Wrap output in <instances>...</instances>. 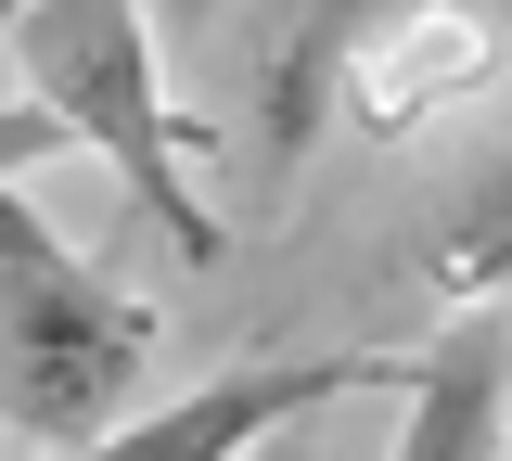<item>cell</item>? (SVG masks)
<instances>
[{"label": "cell", "instance_id": "3", "mask_svg": "<svg viewBox=\"0 0 512 461\" xmlns=\"http://www.w3.org/2000/svg\"><path fill=\"white\" fill-rule=\"evenodd\" d=\"M397 397V359L384 346H320V359H231V372H205V385L154 397V410H128L103 436H77L52 461H256L269 436H295L320 423L333 397Z\"/></svg>", "mask_w": 512, "mask_h": 461}, {"label": "cell", "instance_id": "7", "mask_svg": "<svg viewBox=\"0 0 512 461\" xmlns=\"http://www.w3.org/2000/svg\"><path fill=\"white\" fill-rule=\"evenodd\" d=\"M397 269L423 282L436 321H461V308H512V141H500V154H474L448 193H423Z\"/></svg>", "mask_w": 512, "mask_h": 461}, {"label": "cell", "instance_id": "5", "mask_svg": "<svg viewBox=\"0 0 512 461\" xmlns=\"http://www.w3.org/2000/svg\"><path fill=\"white\" fill-rule=\"evenodd\" d=\"M384 461H512V308H461L397 359Z\"/></svg>", "mask_w": 512, "mask_h": 461}, {"label": "cell", "instance_id": "4", "mask_svg": "<svg viewBox=\"0 0 512 461\" xmlns=\"http://www.w3.org/2000/svg\"><path fill=\"white\" fill-rule=\"evenodd\" d=\"M500 77H512V39H500L487 0H384V26L359 39V65H346L333 129H359L372 154H410L448 116H474Z\"/></svg>", "mask_w": 512, "mask_h": 461}, {"label": "cell", "instance_id": "1", "mask_svg": "<svg viewBox=\"0 0 512 461\" xmlns=\"http://www.w3.org/2000/svg\"><path fill=\"white\" fill-rule=\"evenodd\" d=\"M141 385H154V308L103 257H77L52 205L0 167V449L52 461L128 423Z\"/></svg>", "mask_w": 512, "mask_h": 461}, {"label": "cell", "instance_id": "10", "mask_svg": "<svg viewBox=\"0 0 512 461\" xmlns=\"http://www.w3.org/2000/svg\"><path fill=\"white\" fill-rule=\"evenodd\" d=\"M13 13H26V0H0V26H13Z\"/></svg>", "mask_w": 512, "mask_h": 461}, {"label": "cell", "instance_id": "6", "mask_svg": "<svg viewBox=\"0 0 512 461\" xmlns=\"http://www.w3.org/2000/svg\"><path fill=\"white\" fill-rule=\"evenodd\" d=\"M372 26H384V0H295V13L269 26V52H256V116H244L256 193H282L320 141H333V103H346V65H359Z\"/></svg>", "mask_w": 512, "mask_h": 461}, {"label": "cell", "instance_id": "2", "mask_svg": "<svg viewBox=\"0 0 512 461\" xmlns=\"http://www.w3.org/2000/svg\"><path fill=\"white\" fill-rule=\"evenodd\" d=\"M13 77L26 103L52 116V141H90L116 167V193L167 231V257H218V205L192 193V116L167 103V39H154V0H26L13 26Z\"/></svg>", "mask_w": 512, "mask_h": 461}, {"label": "cell", "instance_id": "11", "mask_svg": "<svg viewBox=\"0 0 512 461\" xmlns=\"http://www.w3.org/2000/svg\"><path fill=\"white\" fill-rule=\"evenodd\" d=\"M0 461H13V449H0Z\"/></svg>", "mask_w": 512, "mask_h": 461}, {"label": "cell", "instance_id": "8", "mask_svg": "<svg viewBox=\"0 0 512 461\" xmlns=\"http://www.w3.org/2000/svg\"><path fill=\"white\" fill-rule=\"evenodd\" d=\"M205 26H218V0H154V39H167V52H192Z\"/></svg>", "mask_w": 512, "mask_h": 461}, {"label": "cell", "instance_id": "9", "mask_svg": "<svg viewBox=\"0 0 512 461\" xmlns=\"http://www.w3.org/2000/svg\"><path fill=\"white\" fill-rule=\"evenodd\" d=\"M256 461H320V449H308V423H295V436H269V449H256Z\"/></svg>", "mask_w": 512, "mask_h": 461}]
</instances>
